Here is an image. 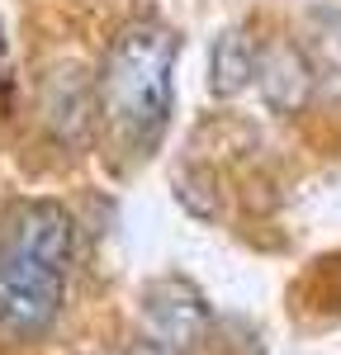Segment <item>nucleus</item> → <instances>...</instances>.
<instances>
[{
	"label": "nucleus",
	"instance_id": "obj_4",
	"mask_svg": "<svg viewBox=\"0 0 341 355\" xmlns=\"http://www.w3.org/2000/svg\"><path fill=\"white\" fill-rule=\"evenodd\" d=\"M142 318H147V331L161 346L185 351L209 331V303L199 299V289L185 284V279H157L142 294Z\"/></svg>",
	"mask_w": 341,
	"mask_h": 355
},
{
	"label": "nucleus",
	"instance_id": "obj_7",
	"mask_svg": "<svg viewBox=\"0 0 341 355\" xmlns=\"http://www.w3.org/2000/svg\"><path fill=\"white\" fill-rule=\"evenodd\" d=\"M256 76V48L252 38L242 33V28H227L218 33V43H213V53H209V90L218 95V100H232V95H242Z\"/></svg>",
	"mask_w": 341,
	"mask_h": 355
},
{
	"label": "nucleus",
	"instance_id": "obj_2",
	"mask_svg": "<svg viewBox=\"0 0 341 355\" xmlns=\"http://www.w3.org/2000/svg\"><path fill=\"white\" fill-rule=\"evenodd\" d=\"M62 279L67 270H53L28 251L0 242V336L10 341L43 336L62 313Z\"/></svg>",
	"mask_w": 341,
	"mask_h": 355
},
{
	"label": "nucleus",
	"instance_id": "obj_3",
	"mask_svg": "<svg viewBox=\"0 0 341 355\" xmlns=\"http://www.w3.org/2000/svg\"><path fill=\"white\" fill-rule=\"evenodd\" d=\"M0 242L28 251L33 261H43L53 270H67L76 256V223L53 199H28L0 218Z\"/></svg>",
	"mask_w": 341,
	"mask_h": 355
},
{
	"label": "nucleus",
	"instance_id": "obj_6",
	"mask_svg": "<svg viewBox=\"0 0 341 355\" xmlns=\"http://www.w3.org/2000/svg\"><path fill=\"white\" fill-rule=\"evenodd\" d=\"M256 81L265 90V105L280 114H294L304 105V95H308V67H304V57L294 53L289 43L280 48H270V53L256 62Z\"/></svg>",
	"mask_w": 341,
	"mask_h": 355
},
{
	"label": "nucleus",
	"instance_id": "obj_8",
	"mask_svg": "<svg viewBox=\"0 0 341 355\" xmlns=\"http://www.w3.org/2000/svg\"><path fill=\"white\" fill-rule=\"evenodd\" d=\"M0 53H5V43H0Z\"/></svg>",
	"mask_w": 341,
	"mask_h": 355
},
{
	"label": "nucleus",
	"instance_id": "obj_1",
	"mask_svg": "<svg viewBox=\"0 0 341 355\" xmlns=\"http://www.w3.org/2000/svg\"><path fill=\"white\" fill-rule=\"evenodd\" d=\"M170 71H175V33L161 24H133L114 38L100 76V105L110 128L128 147H147L166 128Z\"/></svg>",
	"mask_w": 341,
	"mask_h": 355
},
{
	"label": "nucleus",
	"instance_id": "obj_5",
	"mask_svg": "<svg viewBox=\"0 0 341 355\" xmlns=\"http://www.w3.org/2000/svg\"><path fill=\"white\" fill-rule=\"evenodd\" d=\"M43 123L57 142H85L90 133V85L81 67H57L43 81Z\"/></svg>",
	"mask_w": 341,
	"mask_h": 355
}]
</instances>
